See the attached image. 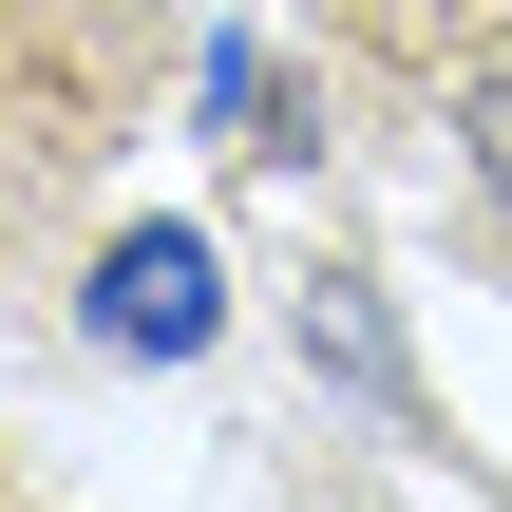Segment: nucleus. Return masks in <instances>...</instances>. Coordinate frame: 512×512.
Returning <instances> with one entry per match:
<instances>
[{"label": "nucleus", "instance_id": "f03ea898", "mask_svg": "<svg viewBox=\"0 0 512 512\" xmlns=\"http://www.w3.org/2000/svg\"><path fill=\"white\" fill-rule=\"evenodd\" d=\"M304 323H323V361H342L361 399H399V342L361 323V285H342V266H304Z\"/></svg>", "mask_w": 512, "mask_h": 512}, {"label": "nucleus", "instance_id": "f257e3e1", "mask_svg": "<svg viewBox=\"0 0 512 512\" xmlns=\"http://www.w3.org/2000/svg\"><path fill=\"white\" fill-rule=\"evenodd\" d=\"M209 323H228V285H209V247H190V228H114V247H95V342L190 361Z\"/></svg>", "mask_w": 512, "mask_h": 512}, {"label": "nucleus", "instance_id": "7ed1b4c3", "mask_svg": "<svg viewBox=\"0 0 512 512\" xmlns=\"http://www.w3.org/2000/svg\"><path fill=\"white\" fill-rule=\"evenodd\" d=\"M456 152H475V190L512 209V57H475V76H456Z\"/></svg>", "mask_w": 512, "mask_h": 512}, {"label": "nucleus", "instance_id": "20e7f679", "mask_svg": "<svg viewBox=\"0 0 512 512\" xmlns=\"http://www.w3.org/2000/svg\"><path fill=\"white\" fill-rule=\"evenodd\" d=\"M0 512H38V494H19V475H0Z\"/></svg>", "mask_w": 512, "mask_h": 512}]
</instances>
